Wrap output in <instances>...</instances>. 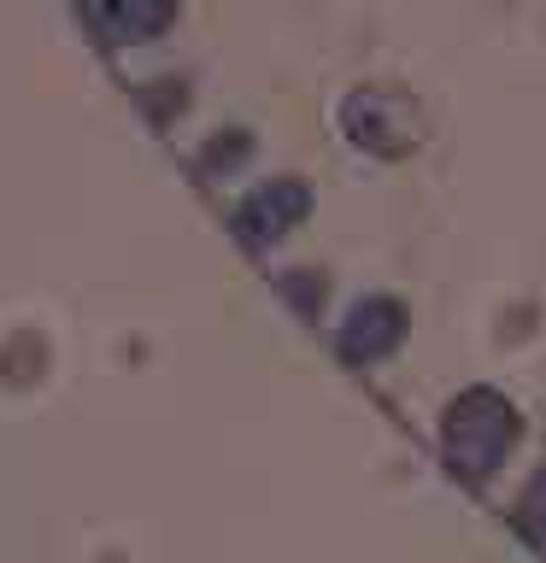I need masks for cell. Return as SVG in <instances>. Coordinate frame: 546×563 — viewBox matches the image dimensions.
Wrapping results in <instances>:
<instances>
[{
  "label": "cell",
  "mask_w": 546,
  "mask_h": 563,
  "mask_svg": "<svg viewBox=\"0 0 546 563\" xmlns=\"http://www.w3.org/2000/svg\"><path fill=\"white\" fill-rule=\"evenodd\" d=\"M306 211V194H299V183H271V194H259L253 206L241 211V229L253 241H276V229L288 223V218H299Z\"/></svg>",
  "instance_id": "obj_3"
},
{
  "label": "cell",
  "mask_w": 546,
  "mask_h": 563,
  "mask_svg": "<svg viewBox=\"0 0 546 563\" xmlns=\"http://www.w3.org/2000/svg\"><path fill=\"white\" fill-rule=\"evenodd\" d=\"M440 440H447V457L465 482H488L505 464V452L517 446V411L493 387H470V394L452 399Z\"/></svg>",
  "instance_id": "obj_1"
},
{
  "label": "cell",
  "mask_w": 546,
  "mask_h": 563,
  "mask_svg": "<svg viewBox=\"0 0 546 563\" xmlns=\"http://www.w3.org/2000/svg\"><path fill=\"white\" fill-rule=\"evenodd\" d=\"M400 341H405V306H394V299H364L341 329V352L352 364H376Z\"/></svg>",
  "instance_id": "obj_2"
},
{
  "label": "cell",
  "mask_w": 546,
  "mask_h": 563,
  "mask_svg": "<svg viewBox=\"0 0 546 563\" xmlns=\"http://www.w3.org/2000/svg\"><path fill=\"white\" fill-rule=\"evenodd\" d=\"M517 522H523V534H535V540H546V470L528 482V493H523V505H517Z\"/></svg>",
  "instance_id": "obj_4"
}]
</instances>
